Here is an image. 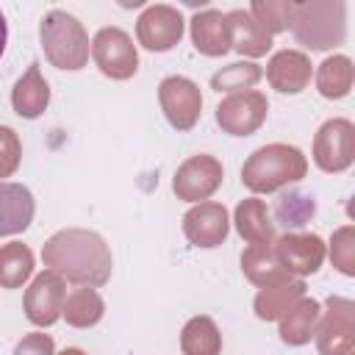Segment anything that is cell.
<instances>
[{
	"mask_svg": "<svg viewBox=\"0 0 355 355\" xmlns=\"http://www.w3.org/2000/svg\"><path fill=\"white\" fill-rule=\"evenodd\" d=\"M275 222L272 225H280L286 230H297L302 225H308L316 214V200L300 189H291V191H283L277 200H275Z\"/></svg>",
	"mask_w": 355,
	"mask_h": 355,
	"instance_id": "cb8c5ba5",
	"label": "cell"
},
{
	"mask_svg": "<svg viewBox=\"0 0 355 355\" xmlns=\"http://www.w3.org/2000/svg\"><path fill=\"white\" fill-rule=\"evenodd\" d=\"M330 311L322 324H316V344L322 355H349L352 352V302L341 297L327 300Z\"/></svg>",
	"mask_w": 355,
	"mask_h": 355,
	"instance_id": "5bb4252c",
	"label": "cell"
},
{
	"mask_svg": "<svg viewBox=\"0 0 355 355\" xmlns=\"http://www.w3.org/2000/svg\"><path fill=\"white\" fill-rule=\"evenodd\" d=\"M61 316L72 327H92V324H97L103 319V300H100V294L94 288L80 286V288L67 294Z\"/></svg>",
	"mask_w": 355,
	"mask_h": 355,
	"instance_id": "484cf974",
	"label": "cell"
},
{
	"mask_svg": "<svg viewBox=\"0 0 355 355\" xmlns=\"http://www.w3.org/2000/svg\"><path fill=\"white\" fill-rule=\"evenodd\" d=\"M6 39H8V25H6V17H3V11H0V55H3V50H6Z\"/></svg>",
	"mask_w": 355,
	"mask_h": 355,
	"instance_id": "836d02e7",
	"label": "cell"
},
{
	"mask_svg": "<svg viewBox=\"0 0 355 355\" xmlns=\"http://www.w3.org/2000/svg\"><path fill=\"white\" fill-rule=\"evenodd\" d=\"M286 275H313L324 261V241L316 233H286L272 241Z\"/></svg>",
	"mask_w": 355,
	"mask_h": 355,
	"instance_id": "7c38bea8",
	"label": "cell"
},
{
	"mask_svg": "<svg viewBox=\"0 0 355 355\" xmlns=\"http://www.w3.org/2000/svg\"><path fill=\"white\" fill-rule=\"evenodd\" d=\"M291 8H294V3H275V0H255L247 11H250V17L269 33V36H275V33H280V31H286L288 28V22H291Z\"/></svg>",
	"mask_w": 355,
	"mask_h": 355,
	"instance_id": "f546056e",
	"label": "cell"
},
{
	"mask_svg": "<svg viewBox=\"0 0 355 355\" xmlns=\"http://www.w3.org/2000/svg\"><path fill=\"white\" fill-rule=\"evenodd\" d=\"M355 158V128L347 119H327L313 139V161L324 172H341Z\"/></svg>",
	"mask_w": 355,
	"mask_h": 355,
	"instance_id": "9c48e42d",
	"label": "cell"
},
{
	"mask_svg": "<svg viewBox=\"0 0 355 355\" xmlns=\"http://www.w3.org/2000/svg\"><path fill=\"white\" fill-rule=\"evenodd\" d=\"M294 39L311 50H330L344 42V3L316 0L291 8Z\"/></svg>",
	"mask_w": 355,
	"mask_h": 355,
	"instance_id": "3957f363",
	"label": "cell"
},
{
	"mask_svg": "<svg viewBox=\"0 0 355 355\" xmlns=\"http://www.w3.org/2000/svg\"><path fill=\"white\" fill-rule=\"evenodd\" d=\"M266 114H269L266 94L255 89L236 92L216 105V125L230 136H252L266 122Z\"/></svg>",
	"mask_w": 355,
	"mask_h": 355,
	"instance_id": "8992f818",
	"label": "cell"
},
{
	"mask_svg": "<svg viewBox=\"0 0 355 355\" xmlns=\"http://www.w3.org/2000/svg\"><path fill=\"white\" fill-rule=\"evenodd\" d=\"M33 222V194L22 183L0 180V236L22 233Z\"/></svg>",
	"mask_w": 355,
	"mask_h": 355,
	"instance_id": "e0dca14e",
	"label": "cell"
},
{
	"mask_svg": "<svg viewBox=\"0 0 355 355\" xmlns=\"http://www.w3.org/2000/svg\"><path fill=\"white\" fill-rule=\"evenodd\" d=\"M311 61L300 50H280L266 64V80L283 94H297L311 83Z\"/></svg>",
	"mask_w": 355,
	"mask_h": 355,
	"instance_id": "9a60e30c",
	"label": "cell"
},
{
	"mask_svg": "<svg viewBox=\"0 0 355 355\" xmlns=\"http://www.w3.org/2000/svg\"><path fill=\"white\" fill-rule=\"evenodd\" d=\"M92 58L103 75L114 80H128L139 69V53L133 39L122 28H103L92 39Z\"/></svg>",
	"mask_w": 355,
	"mask_h": 355,
	"instance_id": "5b68a950",
	"label": "cell"
},
{
	"mask_svg": "<svg viewBox=\"0 0 355 355\" xmlns=\"http://www.w3.org/2000/svg\"><path fill=\"white\" fill-rule=\"evenodd\" d=\"M158 100H161V108L172 128L191 130L197 125L200 111H202V94L194 80H189L183 75L164 78L158 86Z\"/></svg>",
	"mask_w": 355,
	"mask_h": 355,
	"instance_id": "52a82bcc",
	"label": "cell"
},
{
	"mask_svg": "<svg viewBox=\"0 0 355 355\" xmlns=\"http://www.w3.org/2000/svg\"><path fill=\"white\" fill-rule=\"evenodd\" d=\"M316 89L327 100H338L352 89V61L347 55H330L319 64Z\"/></svg>",
	"mask_w": 355,
	"mask_h": 355,
	"instance_id": "4316f807",
	"label": "cell"
},
{
	"mask_svg": "<svg viewBox=\"0 0 355 355\" xmlns=\"http://www.w3.org/2000/svg\"><path fill=\"white\" fill-rule=\"evenodd\" d=\"M58 355H86L83 349H75V347H69V349H64V352H58Z\"/></svg>",
	"mask_w": 355,
	"mask_h": 355,
	"instance_id": "e575fe53",
	"label": "cell"
},
{
	"mask_svg": "<svg viewBox=\"0 0 355 355\" xmlns=\"http://www.w3.org/2000/svg\"><path fill=\"white\" fill-rule=\"evenodd\" d=\"M261 67L252 64V61H236V64H227L222 67L219 72L211 75V89L214 92H250L258 80H261Z\"/></svg>",
	"mask_w": 355,
	"mask_h": 355,
	"instance_id": "f1b7e54d",
	"label": "cell"
},
{
	"mask_svg": "<svg viewBox=\"0 0 355 355\" xmlns=\"http://www.w3.org/2000/svg\"><path fill=\"white\" fill-rule=\"evenodd\" d=\"M322 319V308L316 300H308V297H300L283 316H280V338L291 347H300V344H308L316 333V324Z\"/></svg>",
	"mask_w": 355,
	"mask_h": 355,
	"instance_id": "ac0fdd59",
	"label": "cell"
},
{
	"mask_svg": "<svg viewBox=\"0 0 355 355\" xmlns=\"http://www.w3.org/2000/svg\"><path fill=\"white\" fill-rule=\"evenodd\" d=\"M42 261L50 272L89 288H97L111 277V250L105 239L83 227L53 233L42 250Z\"/></svg>",
	"mask_w": 355,
	"mask_h": 355,
	"instance_id": "6da1fadb",
	"label": "cell"
},
{
	"mask_svg": "<svg viewBox=\"0 0 355 355\" xmlns=\"http://www.w3.org/2000/svg\"><path fill=\"white\" fill-rule=\"evenodd\" d=\"M191 42L202 55H225L233 47V31L227 14L222 11H200L191 17Z\"/></svg>",
	"mask_w": 355,
	"mask_h": 355,
	"instance_id": "2e32d148",
	"label": "cell"
},
{
	"mask_svg": "<svg viewBox=\"0 0 355 355\" xmlns=\"http://www.w3.org/2000/svg\"><path fill=\"white\" fill-rule=\"evenodd\" d=\"M42 47L53 67L80 69L89 61V36L83 25L67 11H50L42 19Z\"/></svg>",
	"mask_w": 355,
	"mask_h": 355,
	"instance_id": "277c9868",
	"label": "cell"
},
{
	"mask_svg": "<svg viewBox=\"0 0 355 355\" xmlns=\"http://www.w3.org/2000/svg\"><path fill=\"white\" fill-rule=\"evenodd\" d=\"M64 300H67L64 277L44 269L42 275L33 277V283L25 291V316L39 327H50L61 316Z\"/></svg>",
	"mask_w": 355,
	"mask_h": 355,
	"instance_id": "8fae6325",
	"label": "cell"
},
{
	"mask_svg": "<svg viewBox=\"0 0 355 355\" xmlns=\"http://www.w3.org/2000/svg\"><path fill=\"white\" fill-rule=\"evenodd\" d=\"M14 355H53V338L47 333H31L14 347Z\"/></svg>",
	"mask_w": 355,
	"mask_h": 355,
	"instance_id": "d6a6232c",
	"label": "cell"
},
{
	"mask_svg": "<svg viewBox=\"0 0 355 355\" xmlns=\"http://www.w3.org/2000/svg\"><path fill=\"white\" fill-rule=\"evenodd\" d=\"M180 349L183 355H219L222 336L211 316H194L186 322L180 333Z\"/></svg>",
	"mask_w": 355,
	"mask_h": 355,
	"instance_id": "d4e9b609",
	"label": "cell"
},
{
	"mask_svg": "<svg viewBox=\"0 0 355 355\" xmlns=\"http://www.w3.org/2000/svg\"><path fill=\"white\" fill-rule=\"evenodd\" d=\"M241 272H244L247 280L255 283L258 288L275 286V283H280V280L288 277L286 269L280 266V261H277L272 244H250V247L241 252Z\"/></svg>",
	"mask_w": 355,
	"mask_h": 355,
	"instance_id": "ffe728a7",
	"label": "cell"
},
{
	"mask_svg": "<svg viewBox=\"0 0 355 355\" xmlns=\"http://www.w3.org/2000/svg\"><path fill=\"white\" fill-rule=\"evenodd\" d=\"M225 178V169L222 164L214 158V155H191L186 158L178 172H175V180H172V191L178 194V200H186V202H200V200H208L219 183Z\"/></svg>",
	"mask_w": 355,
	"mask_h": 355,
	"instance_id": "ba28073f",
	"label": "cell"
},
{
	"mask_svg": "<svg viewBox=\"0 0 355 355\" xmlns=\"http://www.w3.org/2000/svg\"><path fill=\"white\" fill-rule=\"evenodd\" d=\"M33 272V252L22 241L0 247V288H19Z\"/></svg>",
	"mask_w": 355,
	"mask_h": 355,
	"instance_id": "83f0119b",
	"label": "cell"
},
{
	"mask_svg": "<svg viewBox=\"0 0 355 355\" xmlns=\"http://www.w3.org/2000/svg\"><path fill=\"white\" fill-rule=\"evenodd\" d=\"M236 230L250 244H272L275 241V225L266 214V205L258 197H247L236 208Z\"/></svg>",
	"mask_w": 355,
	"mask_h": 355,
	"instance_id": "44dd1931",
	"label": "cell"
},
{
	"mask_svg": "<svg viewBox=\"0 0 355 355\" xmlns=\"http://www.w3.org/2000/svg\"><path fill=\"white\" fill-rule=\"evenodd\" d=\"M19 158H22L19 136L14 133V128L0 125V178H11L19 166Z\"/></svg>",
	"mask_w": 355,
	"mask_h": 355,
	"instance_id": "4dcf8cb0",
	"label": "cell"
},
{
	"mask_svg": "<svg viewBox=\"0 0 355 355\" xmlns=\"http://www.w3.org/2000/svg\"><path fill=\"white\" fill-rule=\"evenodd\" d=\"M230 219L225 205L219 202H200L183 216V233L194 247H219L227 239Z\"/></svg>",
	"mask_w": 355,
	"mask_h": 355,
	"instance_id": "4fadbf2b",
	"label": "cell"
},
{
	"mask_svg": "<svg viewBox=\"0 0 355 355\" xmlns=\"http://www.w3.org/2000/svg\"><path fill=\"white\" fill-rule=\"evenodd\" d=\"M227 22L233 31V47L241 55H266V50L272 47V36L250 17V11L244 8L227 11Z\"/></svg>",
	"mask_w": 355,
	"mask_h": 355,
	"instance_id": "603a6c76",
	"label": "cell"
},
{
	"mask_svg": "<svg viewBox=\"0 0 355 355\" xmlns=\"http://www.w3.org/2000/svg\"><path fill=\"white\" fill-rule=\"evenodd\" d=\"M50 103V89H47V80L42 78L39 72V64H31L28 72L17 80L14 92H11V105L19 116L25 119H36L39 114H44Z\"/></svg>",
	"mask_w": 355,
	"mask_h": 355,
	"instance_id": "d6986e66",
	"label": "cell"
},
{
	"mask_svg": "<svg viewBox=\"0 0 355 355\" xmlns=\"http://www.w3.org/2000/svg\"><path fill=\"white\" fill-rule=\"evenodd\" d=\"M308 172V161L294 144H266L258 147L241 166V183L255 194L277 191L286 183L302 180Z\"/></svg>",
	"mask_w": 355,
	"mask_h": 355,
	"instance_id": "7a4b0ae2",
	"label": "cell"
},
{
	"mask_svg": "<svg viewBox=\"0 0 355 355\" xmlns=\"http://www.w3.org/2000/svg\"><path fill=\"white\" fill-rule=\"evenodd\" d=\"M136 36L144 50L166 53L183 36V17L172 6H164V3L150 6V8H144V14L136 22Z\"/></svg>",
	"mask_w": 355,
	"mask_h": 355,
	"instance_id": "30bf717a",
	"label": "cell"
},
{
	"mask_svg": "<svg viewBox=\"0 0 355 355\" xmlns=\"http://www.w3.org/2000/svg\"><path fill=\"white\" fill-rule=\"evenodd\" d=\"M352 227H341L336 236H333V247H330V255L336 261V266L344 272V275H352L355 266H352Z\"/></svg>",
	"mask_w": 355,
	"mask_h": 355,
	"instance_id": "1f68e13d",
	"label": "cell"
},
{
	"mask_svg": "<svg viewBox=\"0 0 355 355\" xmlns=\"http://www.w3.org/2000/svg\"><path fill=\"white\" fill-rule=\"evenodd\" d=\"M300 297H305V283L286 277V280H280V283L266 286V288L258 291V297H255V313H258V319H266V322L280 319Z\"/></svg>",
	"mask_w": 355,
	"mask_h": 355,
	"instance_id": "7402d4cb",
	"label": "cell"
}]
</instances>
